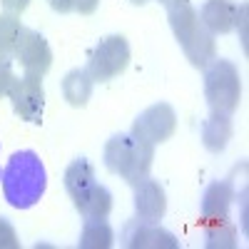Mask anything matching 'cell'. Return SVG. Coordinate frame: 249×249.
Returning a JSON list of instances; mask_svg holds the SVG:
<instances>
[{
	"label": "cell",
	"mask_w": 249,
	"mask_h": 249,
	"mask_svg": "<svg viewBox=\"0 0 249 249\" xmlns=\"http://www.w3.org/2000/svg\"><path fill=\"white\" fill-rule=\"evenodd\" d=\"M10 100H13V110L28 120V122H40L43 117V107H45V90L43 82L35 75H25L13 82L10 88Z\"/></svg>",
	"instance_id": "obj_6"
},
{
	"label": "cell",
	"mask_w": 249,
	"mask_h": 249,
	"mask_svg": "<svg viewBox=\"0 0 249 249\" xmlns=\"http://www.w3.org/2000/svg\"><path fill=\"white\" fill-rule=\"evenodd\" d=\"M130 62V48L127 40L122 35H112L100 40V45L92 50L90 62H88V72L92 80H110L120 75Z\"/></svg>",
	"instance_id": "obj_5"
},
{
	"label": "cell",
	"mask_w": 249,
	"mask_h": 249,
	"mask_svg": "<svg viewBox=\"0 0 249 249\" xmlns=\"http://www.w3.org/2000/svg\"><path fill=\"white\" fill-rule=\"evenodd\" d=\"M28 5H30V0H3V8H5L8 13H13V15L23 13Z\"/></svg>",
	"instance_id": "obj_21"
},
{
	"label": "cell",
	"mask_w": 249,
	"mask_h": 249,
	"mask_svg": "<svg viewBox=\"0 0 249 249\" xmlns=\"http://www.w3.org/2000/svg\"><path fill=\"white\" fill-rule=\"evenodd\" d=\"M172 132H175V112L170 105H155L150 110H144L135 120V127H132L135 137L150 142V144L164 142Z\"/></svg>",
	"instance_id": "obj_8"
},
{
	"label": "cell",
	"mask_w": 249,
	"mask_h": 249,
	"mask_svg": "<svg viewBox=\"0 0 249 249\" xmlns=\"http://www.w3.org/2000/svg\"><path fill=\"white\" fill-rule=\"evenodd\" d=\"M90 92H92V77H90L88 70H72L65 77V82H62V95H65V100L75 107L85 105Z\"/></svg>",
	"instance_id": "obj_14"
},
{
	"label": "cell",
	"mask_w": 249,
	"mask_h": 249,
	"mask_svg": "<svg viewBox=\"0 0 249 249\" xmlns=\"http://www.w3.org/2000/svg\"><path fill=\"white\" fill-rule=\"evenodd\" d=\"M204 90H207V100H210L214 112L230 115L239 105V97H242V85H239L237 68L227 60H214V65L207 68Z\"/></svg>",
	"instance_id": "obj_4"
},
{
	"label": "cell",
	"mask_w": 249,
	"mask_h": 249,
	"mask_svg": "<svg viewBox=\"0 0 249 249\" xmlns=\"http://www.w3.org/2000/svg\"><path fill=\"white\" fill-rule=\"evenodd\" d=\"M239 8L232 0H207L202 13H199V23L214 33H230L234 25H239Z\"/></svg>",
	"instance_id": "obj_10"
},
{
	"label": "cell",
	"mask_w": 249,
	"mask_h": 249,
	"mask_svg": "<svg viewBox=\"0 0 249 249\" xmlns=\"http://www.w3.org/2000/svg\"><path fill=\"white\" fill-rule=\"evenodd\" d=\"M20 35H23V25L13 13L0 15V55H15V48L20 43Z\"/></svg>",
	"instance_id": "obj_17"
},
{
	"label": "cell",
	"mask_w": 249,
	"mask_h": 249,
	"mask_svg": "<svg viewBox=\"0 0 249 249\" xmlns=\"http://www.w3.org/2000/svg\"><path fill=\"white\" fill-rule=\"evenodd\" d=\"M230 202H232V187L227 182L212 184L204 195V202H202L204 222H214V224L227 222V207H230Z\"/></svg>",
	"instance_id": "obj_12"
},
{
	"label": "cell",
	"mask_w": 249,
	"mask_h": 249,
	"mask_svg": "<svg viewBox=\"0 0 249 249\" xmlns=\"http://www.w3.org/2000/svg\"><path fill=\"white\" fill-rule=\"evenodd\" d=\"M124 239L130 247H177L170 232L155 227V222H142V219H137V224L130 227Z\"/></svg>",
	"instance_id": "obj_13"
},
{
	"label": "cell",
	"mask_w": 249,
	"mask_h": 249,
	"mask_svg": "<svg viewBox=\"0 0 249 249\" xmlns=\"http://www.w3.org/2000/svg\"><path fill=\"white\" fill-rule=\"evenodd\" d=\"M184 48V53H187V57L192 60V65H197V68H204L207 62H210L212 57H214V35L207 30L204 25L192 35V40L190 43H184L182 45Z\"/></svg>",
	"instance_id": "obj_15"
},
{
	"label": "cell",
	"mask_w": 249,
	"mask_h": 249,
	"mask_svg": "<svg viewBox=\"0 0 249 249\" xmlns=\"http://www.w3.org/2000/svg\"><path fill=\"white\" fill-rule=\"evenodd\" d=\"M135 210L142 222L162 219L164 210H167V199H164V190L155 179L144 177L135 184Z\"/></svg>",
	"instance_id": "obj_9"
},
{
	"label": "cell",
	"mask_w": 249,
	"mask_h": 249,
	"mask_svg": "<svg viewBox=\"0 0 249 249\" xmlns=\"http://www.w3.org/2000/svg\"><path fill=\"white\" fill-rule=\"evenodd\" d=\"M0 175H3V172H0Z\"/></svg>",
	"instance_id": "obj_25"
},
{
	"label": "cell",
	"mask_w": 249,
	"mask_h": 249,
	"mask_svg": "<svg viewBox=\"0 0 249 249\" xmlns=\"http://www.w3.org/2000/svg\"><path fill=\"white\" fill-rule=\"evenodd\" d=\"M15 57H18L20 65H23V70L28 75H35V77H43L50 70V62H53V53H50L48 40L40 33L28 30V28H23L20 43L15 48Z\"/></svg>",
	"instance_id": "obj_7"
},
{
	"label": "cell",
	"mask_w": 249,
	"mask_h": 249,
	"mask_svg": "<svg viewBox=\"0 0 249 249\" xmlns=\"http://www.w3.org/2000/svg\"><path fill=\"white\" fill-rule=\"evenodd\" d=\"M65 187L85 219H107L112 210V195L95 179V170L88 160H75L65 172Z\"/></svg>",
	"instance_id": "obj_2"
},
{
	"label": "cell",
	"mask_w": 249,
	"mask_h": 249,
	"mask_svg": "<svg viewBox=\"0 0 249 249\" xmlns=\"http://www.w3.org/2000/svg\"><path fill=\"white\" fill-rule=\"evenodd\" d=\"M50 5L57 13H70V10H75V0H50Z\"/></svg>",
	"instance_id": "obj_22"
},
{
	"label": "cell",
	"mask_w": 249,
	"mask_h": 249,
	"mask_svg": "<svg viewBox=\"0 0 249 249\" xmlns=\"http://www.w3.org/2000/svg\"><path fill=\"white\" fill-rule=\"evenodd\" d=\"M0 184H3V195L10 207L30 210L43 199L48 190V170L37 152L20 150L8 160L3 175H0Z\"/></svg>",
	"instance_id": "obj_1"
},
{
	"label": "cell",
	"mask_w": 249,
	"mask_h": 249,
	"mask_svg": "<svg viewBox=\"0 0 249 249\" xmlns=\"http://www.w3.org/2000/svg\"><path fill=\"white\" fill-rule=\"evenodd\" d=\"M167 13H170V25H172V33L179 43H190L192 35L202 28L199 23V13L187 3V0H170L167 3Z\"/></svg>",
	"instance_id": "obj_11"
},
{
	"label": "cell",
	"mask_w": 249,
	"mask_h": 249,
	"mask_svg": "<svg viewBox=\"0 0 249 249\" xmlns=\"http://www.w3.org/2000/svg\"><path fill=\"white\" fill-rule=\"evenodd\" d=\"M155 147L135 135H117L107 142L105 147V164L107 170L127 179L130 184H137L147 177L152 167Z\"/></svg>",
	"instance_id": "obj_3"
},
{
	"label": "cell",
	"mask_w": 249,
	"mask_h": 249,
	"mask_svg": "<svg viewBox=\"0 0 249 249\" xmlns=\"http://www.w3.org/2000/svg\"><path fill=\"white\" fill-rule=\"evenodd\" d=\"M230 132H232V127H230V120H227V115L214 112L212 120L204 124V144H207L212 152H219L224 144H227V140H230Z\"/></svg>",
	"instance_id": "obj_18"
},
{
	"label": "cell",
	"mask_w": 249,
	"mask_h": 249,
	"mask_svg": "<svg viewBox=\"0 0 249 249\" xmlns=\"http://www.w3.org/2000/svg\"><path fill=\"white\" fill-rule=\"evenodd\" d=\"M97 3L100 0H75V10H80V13H92L95 8H97Z\"/></svg>",
	"instance_id": "obj_23"
},
{
	"label": "cell",
	"mask_w": 249,
	"mask_h": 249,
	"mask_svg": "<svg viewBox=\"0 0 249 249\" xmlns=\"http://www.w3.org/2000/svg\"><path fill=\"white\" fill-rule=\"evenodd\" d=\"M20 242L15 237V230H13V224L8 219L0 217V249H15Z\"/></svg>",
	"instance_id": "obj_20"
},
{
	"label": "cell",
	"mask_w": 249,
	"mask_h": 249,
	"mask_svg": "<svg viewBox=\"0 0 249 249\" xmlns=\"http://www.w3.org/2000/svg\"><path fill=\"white\" fill-rule=\"evenodd\" d=\"M15 80H18V77L13 75V65H10V57L0 55V97L10 92V88H13V82H15Z\"/></svg>",
	"instance_id": "obj_19"
},
{
	"label": "cell",
	"mask_w": 249,
	"mask_h": 249,
	"mask_svg": "<svg viewBox=\"0 0 249 249\" xmlns=\"http://www.w3.org/2000/svg\"><path fill=\"white\" fill-rule=\"evenodd\" d=\"M80 247L85 249H97V247H112V230L105 219H85L80 234Z\"/></svg>",
	"instance_id": "obj_16"
},
{
	"label": "cell",
	"mask_w": 249,
	"mask_h": 249,
	"mask_svg": "<svg viewBox=\"0 0 249 249\" xmlns=\"http://www.w3.org/2000/svg\"><path fill=\"white\" fill-rule=\"evenodd\" d=\"M162 3H164V5H167V3H170V0H162Z\"/></svg>",
	"instance_id": "obj_24"
}]
</instances>
